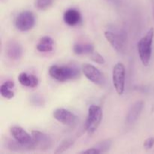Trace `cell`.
<instances>
[{
    "mask_svg": "<svg viewBox=\"0 0 154 154\" xmlns=\"http://www.w3.org/2000/svg\"><path fill=\"white\" fill-rule=\"evenodd\" d=\"M153 145H154V138H152V137L147 138V139L144 141V147L147 149V150L151 149L152 147H153Z\"/></svg>",
    "mask_w": 154,
    "mask_h": 154,
    "instance_id": "obj_23",
    "label": "cell"
},
{
    "mask_svg": "<svg viewBox=\"0 0 154 154\" xmlns=\"http://www.w3.org/2000/svg\"><path fill=\"white\" fill-rule=\"evenodd\" d=\"M63 20L67 25L75 26L81 22V14L78 10L74 8L69 9L66 11L63 15Z\"/></svg>",
    "mask_w": 154,
    "mask_h": 154,
    "instance_id": "obj_13",
    "label": "cell"
},
{
    "mask_svg": "<svg viewBox=\"0 0 154 154\" xmlns=\"http://www.w3.org/2000/svg\"><path fill=\"white\" fill-rule=\"evenodd\" d=\"M105 37L111 46L119 53H124L126 48V35L124 32H105Z\"/></svg>",
    "mask_w": 154,
    "mask_h": 154,
    "instance_id": "obj_6",
    "label": "cell"
},
{
    "mask_svg": "<svg viewBox=\"0 0 154 154\" xmlns=\"http://www.w3.org/2000/svg\"><path fill=\"white\" fill-rule=\"evenodd\" d=\"M111 145H112V141L110 139L103 140L102 141H99V143L94 146L96 149L99 151V153H107L108 150L111 149Z\"/></svg>",
    "mask_w": 154,
    "mask_h": 154,
    "instance_id": "obj_18",
    "label": "cell"
},
{
    "mask_svg": "<svg viewBox=\"0 0 154 154\" xmlns=\"http://www.w3.org/2000/svg\"><path fill=\"white\" fill-rule=\"evenodd\" d=\"M103 112L98 105H90L88 109V115L85 123V129L89 135H92L99 128L102 120Z\"/></svg>",
    "mask_w": 154,
    "mask_h": 154,
    "instance_id": "obj_3",
    "label": "cell"
},
{
    "mask_svg": "<svg viewBox=\"0 0 154 154\" xmlns=\"http://www.w3.org/2000/svg\"><path fill=\"white\" fill-rule=\"evenodd\" d=\"M81 153H89V154L99 153V151L96 148V147H91V148H89L88 150H84V151L81 152Z\"/></svg>",
    "mask_w": 154,
    "mask_h": 154,
    "instance_id": "obj_24",
    "label": "cell"
},
{
    "mask_svg": "<svg viewBox=\"0 0 154 154\" xmlns=\"http://www.w3.org/2000/svg\"><path fill=\"white\" fill-rule=\"evenodd\" d=\"M53 4V0H36L35 6L39 10L45 11L49 8Z\"/></svg>",
    "mask_w": 154,
    "mask_h": 154,
    "instance_id": "obj_20",
    "label": "cell"
},
{
    "mask_svg": "<svg viewBox=\"0 0 154 154\" xmlns=\"http://www.w3.org/2000/svg\"><path fill=\"white\" fill-rule=\"evenodd\" d=\"M54 40L49 36H45L39 40L36 48L39 52H51L54 49Z\"/></svg>",
    "mask_w": 154,
    "mask_h": 154,
    "instance_id": "obj_15",
    "label": "cell"
},
{
    "mask_svg": "<svg viewBox=\"0 0 154 154\" xmlns=\"http://www.w3.org/2000/svg\"><path fill=\"white\" fill-rule=\"evenodd\" d=\"M10 132L14 138L20 144L25 146L28 150L35 149L32 135H30L22 127L17 126H11L10 129Z\"/></svg>",
    "mask_w": 154,
    "mask_h": 154,
    "instance_id": "obj_7",
    "label": "cell"
},
{
    "mask_svg": "<svg viewBox=\"0 0 154 154\" xmlns=\"http://www.w3.org/2000/svg\"><path fill=\"white\" fill-rule=\"evenodd\" d=\"M73 51L77 55L91 54L95 51L94 45L91 43H78L73 47Z\"/></svg>",
    "mask_w": 154,
    "mask_h": 154,
    "instance_id": "obj_16",
    "label": "cell"
},
{
    "mask_svg": "<svg viewBox=\"0 0 154 154\" xmlns=\"http://www.w3.org/2000/svg\"><path fill=\"white\" fill-rule=\"evenodd\" d=\"M126 69L123 63H118L114 66L112 72V81L116 92L118 95H123L125 90Z\"/></svg>",
    "mask_w": 154,
    "mask_h": 154,
    "instance_id": "obj_4",
    "label": "cell"
},
{
    "mask_svg": "<svg viewBox=\"0 0 154 154\" xmlns=\"http://www.w3.org/2000/svg\"><path fill=\"white\" fill-rule=\"evenodd\" d=\"M152 2V6H153V16H154V0H151Z\"/></svg>",
    "mask_w": 154,
    "mask_h": 154,
    "instance_id": "obj_25",
    "label": "cell"
},
{
    "mask_svg": "<svg viewBox=\"0 0 154 154\" xmlns=\"http://www.w3.org/2000/svg\"><path fill=\"white\" fill-rule=\"evenodd\" d=\"M15 26L21 32H26L32 29L35 24L34 14L29 11H24L20 13L15 19Z\"/></svg>",
    "mask_w": 154,
    "mask_h": 154,
    "instance_id": "obj_5",
    "label": "cell"
},
{
    "mask_svg": "<svg viewBox=\"0 0 154 154\" xmlns=\"http://www.w3.org/2000/svg\"><path fill=\"white\" fill-rule=\"evenodd\" d=\"M82 71L86 78L93 84H97V85H102L105 83L104 75L97 68L95 67L93 65L85 63L82 66Z\"/></svg>",
    "mask_w": 154,
    "mask_h": 154,
    "instance_id": "obj_9",
    "label": "cell"
},
{
    "mask_svg": "<svg viewBox=\"0 0 154 154\" xmlns=\"http://www.w3.org/2000/svg\"><path fill=\"white\" fill-rule=\"evenodd\" d=\"M20 84L24 87L34 88L38 85V78L34 75H28L25 72H22L18 76Z\"/></svg>",
    "mask_w": 154,
    "mask_h": 154,
    "instance_id": "obj_14",
    "label": "cell"
},
{
    "mask_svg": "<svg viewBox=\"0 0 154 154\" xmlns=\"http://www.w3.org/2000/svg\"><path fill=\"white\" fill-rule=\"evenodd\" d=\"M75 143L72 138H66V139L63 140L61 142V144L59 145V147H57V150H56L55 153H64L65 151L68 150L70 147H72L73 145V144Z\"/></svg>",
    "mask_w": 154,
    "mask_h": 154,
    "instance_id": "obj_19",
    "label": "cell"
},
{
    "mask_svg": "<svg viewBox=\"0 0 154 154\" xmlns=\"http://www.w3.org/2000/svg\"><path fill=\"white\" fill-rule=\"evenodd\" d=\"M14 87V83L13 81H7L3 83L0 87V93L2 96L7 99H11L14 96V93L12 89Z\"/></svg>",
    "mask_w": 154,
    "mask_h": 154,
    "instance_id": "obj_17",
    "label": "cell"
},
{
    "mask_svg": "<svg viewBox=\"0 0 154 154\" xmlns=\"http://www.w3.org/2000/svg\"><path fill=\"white\" fill-rule=\"evenodd\" d=\"M144 105L143 101H137L132 105L126 117V123L128 125L134 124L138 120L144 108Z\"/></svg>",
    "mask_w": 154,
    "mask_h": 154,
    "instance_id": "obj_12",
    "label": "cell"
},
{
    "mask_svg": "<svg viewBox=\"0 0 154 154\" xmlns=\"http://www.w3.org/2000/svg\"><path fill=\"white\" fill-rule=\"evenodd\" d=\"M154 38V29L150 28L145 35L141 38L138 43V52L140 60L144 66L150 63L152 54V45Z\"/></svg>",
    "mask_w": 154,
    "mask_h": 154,
    "instance_id": "obj_2",
    "label": "cell"
},
{
    "mask_svg": "<svg viewBox=\"0 0 154 154\" xmlns=\"http://www.w3.org/2000/svg\"><path fill=\"white\" fill-rule=\"evenodd\" d=\"M32 137L34 148L40 150H46L51 148L54 144L52 138L44 132L38 130H33L31 132Z\"/></svg>",
    "mask_w": 154,
    "mask_h": 154,
    "instance_id": "obj_8",
    "label": "cell"
},
{
    "mask_svg": "<svg viewBox=\"0 0 154 154\" xmlns=\"http://www.w3.org/2000/svg\"><path fill=\"white\" fill-rule=\"evenodd\" d=\"M90 59L93 60L94 63H98V64H105V60L104 59V57L101 55L100 54L97 52V51H94L93 54H90Z\"/></svg>",
    "mask_w": 154,
    "mask_h": 154,
    "instance_id": "obj_22",
    "label": "cell"
},
{
    "mask_svg": "<svg viewBox=\"0 0 154 154\" xmlns=\"http://www.w3.org/2000/svg\"><path fill=\"white\" fill-rule=\"evenodd\" d=\"M49 75L54 80L60 82H65L69 80L78 78L80 75V71L75 66L54 65L50 67Z\"/></svg>",
    "mask_w": 154,
    "mask_h": 154,
    "instance_id": "obj_1",
    "label": "cell"
},
{
    "mask_svg": "<svg viewBox=\"0 0 154 154\" xmlns=\"http://www.w3.org/2000/svg\"><path fill=\"white\" fill-rule=\"evenodd\" d=\"M53 116L57 121L64 125H68V126L75 123V122L78 120V117L75 114L65 108L56 109L53 113Z\"/></svg>",
    "mask_w": 154,
    "mask_h": 154,
    "instance_id": "obj_10",
    "label": "cell"
},
{
    "mask_svg": "<svg viewBox=\"0 0 154 154\" xmlns=\"http://www.w3.org/2000/svg\"><path fill=\"white\" fill-rule=\"evenodd\" d=\"M6 54L8 57L12 60H17L21 58L23 53V49L20 44L15 40L8 42L5 47Z\"/></svg>",
    "mask_w": 154,
    "mask_h": 154,
    "instance_id": "obj_11",
    "label": "cell"
},
{
    "mask_svg": "<svg viewBox=\"0 0 154 154\" xmlns=\"http://www.w3.org/2000/svg\"><path fill=\"white\" fill-rule=\"evenodd\" d=\"M30 102H32V105H36V106H43L45 103V99L38 94H35L32 96L30 97Z\"/></svg>",
    "mask_w": 154,
    "mask_h": 154,
    "instance_id": "obj_21",
    "label": "cell"
}]
</instances>
